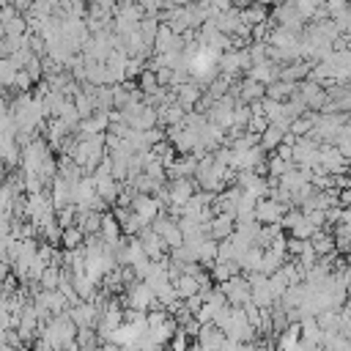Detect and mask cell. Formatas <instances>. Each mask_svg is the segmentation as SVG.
Listing matches in <instances>:
<instances>
[{"mask_svg": "<svg viewBox=\"0 0 351 351\" xmlns=\"http://www.w3.org/2000/svg\"><path fill=\"white\" fill-rule=\"evenodd\" d=\"M195 291H197V282L192 277H181L178 285H176V293H181V296H192Z\"/></svg>", "mask_w": 351, "mask_h": 351, "instance_id": "5", "label": "cell"}, {"mask_svg": "<svg viewBox=\"0 0 351 351\" xmlns=\"http://www.w3.org/2000/svg\"><path fill=\"white\" fill-rule=\"evenodd\" d=\"M16 74V66L11 63V58H0V85H11Z\"/></svg>", "mask_w": 351, "mask_h": 351, "instance_id": "1", "label": "cell"}, {"mask_svg": "<svg viewBox=\"0 0 351 351\" xmlns=\"http://www.w3.org/2000/svg\"><path fill=\"white\" fill-rule=\"evenodd\" d=\"M27 33V19L14 16L11 22H5V36H25Z\"/></svg>", "mask_w": 351, "mask_h": 351, "instance_id": "2", "label": "cell"}, {"mask_svg": "<svg viewBox=\"0 0 351 351\" xmlns=\"http://www.w3.org/2000/svg\"><path fill=\"white\" fill-rule=\"evenodd\" d=\"M134 208H137V217H140V219H148V217H154V211H156V203H151L148 197H137Z\"/></svg>", "mask_w": 351, "mask_h": 351, "instance_id": "3", "label": "cell"}, {"mask_svg": "<svg viewBox=\"0 0 351 351\" xmlns=\"http://www.w3.org/2000/svg\"><path fill=\"white\" fill-rule=\"evenodd\" d=\"M63 244L71 250V247H77L80 244V230H66L63 233Z\"/></svg>", "mask_w": 351, "mask_h": 351, "instance_id": "7", "label": "cell"}, {"mask_svg": "<svg viewBox=\"0 0 351 351\" xmlns=\"http://www.w3.org/2000/svg\"><path fill=\"white\" fill-rule=\"evenodd\" d=\"M5 36V22H0V38Z\"/></svg>", "mask_w": 351, "mask_h": 351, "instance_id": "9", "label": "cell"}, {"mask_svg": "<svg viewBox=\"0 0 351 351\" xmlns=\"http://www.w3.org/2000/svg\"><path fill=\"white\" fill-rule=\"evenodd\" d=\"M228 230H230V222H228V217H219V219L214 222V233H217V236H225Z\"/></svg>", "mask_w": 351, "mask_h": 351, "instance_id": "8", "label": "cell"}, {"mask_svg": "<svg viewBox=\"0 0 351 351\" xmlns=\"http://www.w3.org/2000/svg\"><path fill=\"white\" fill-rule=\"evenodd\" d=\"M30 82H33V77L25 71V69H16V74H14V88H19V90H27L30 88Z\"/></svg>", "mask_w": 351, "mask_h": 351, "instance_id": "6", "label": "cell"}, {"mask_svg": "<svg viewBox=\"0 0 351 351\" xmlns=\"http://www.w3.org/2000/svg\"><path fill=\"white\" fill-rule=\"evenodd\" d=\"M44 288H58V282H60V271L55 269V266H49V269H44V274H41V280H38Z\"/></svg>", "mask_w": 351, "mask_h": 351, "instance_id": "4", "label": "cell"}]
</instances>
